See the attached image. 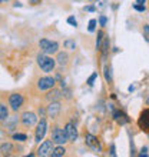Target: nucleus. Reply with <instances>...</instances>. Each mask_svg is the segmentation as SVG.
Masks as SVG:
<instances>
[{"mask_svg":"<svg viewBox=\"0 0 149 157\" xmlns=\"http://www.w3.org/2000/svg\"><path fill=\"white\" fill-rule=\"evenodd\" d=\"M54 60H56V63H58V64L65 66V64H67V62H69V54H67L66 52H59L58 57L54 59Z\"/></svg>","mask_w":149,"mask_h":157,"instance_id":"15","label":"nucleus"},{"mask_svg":"<svg viewBox=\"0 0 149 157\" xmlns=\"http://www.w3.org/2000/svg\"><path fill=\"white\" fill-rule=\"evenodd\" d=\"M4 121V127H6V130L7 132H14L17 128V123H19V119H17V116H12V117H7L6 120H3Z\"/></svg>","mask_w":149,"mask_h":157,"instance_id":"11","label":"nucleus"},{"mask_svg":"<svg viewBox=\"0 0 149 157\" xmlns=\"http://www.w3.org/2000/svg\"><path fill=\"white\" fill-rule=\"evenodd\" d=\"M23 103H25V97L20 93H13L9 97V106H10V109H12L13 112H17L23 106Z\"/></svg>","mask_w":149,"mask_h":157,"instance_id":"4","label":"nucleus"},{"mask_svg":"<svg viewBox=\"0 0 149 157\" xmlns=\"http://www.w3.org/2000/svg\"><path fill=\"white\" fill-rule=\"evenodd\" d=\"M96 77H98V73H93V75H92L91 77L87 78V84H89V86H93V83H95Z\"/></svg>","mask_w":149,"mask_h":157,"instance_id":"26","label":"nucleus"},{"mask_svg":"<svg viewBox=\"0 0 149 157\" xmlns=\"http://www.w3.org/2000/svg\"><path fill=\"white\" fill-rule=\"evenodd\" d=\"M85 140H86V144L89 146V147H92V149H96V147H98V150H100V146H98V137L96 136L87 133L86 136H85Z\"/></svg>","mask_w":149,"mask_h":157,"instance_id":"13","label":"nucleus"},{"mask_svg":"<svg viewBox=\"0 0 149 157\" xmlns=\"http://www.w3.org/2000/svg\"><path fill=\"white\" fill-rule=\"evenodd\" d=\"M106 6V0H96V7H105Z\"/></svg>","mask_w":149,"mask_h":157,"instance_id":"32","label":"nucleus"},{"mask_svg":"<svg viewBox=\"0 0 149 157\" xmlns=\"http://www.w3.org/2000/svg\"><path fill=\"white\" fill-rule=\"evenodd\" d=\"M60 110H62V106H60L59 101H49V106L46 109V114L49 117H52V119H54V117L59 116Z\"/></svg>","mask_w":149,"mask_h":157,"instance_id":"10","label":"nucleus"},{"mask_svg":"<svg viewBox=\"0 0 149 157\" xmlns=\"http://www.w3.org/2000/svg\"><path fill=\"white\" fill-rule=\"evenodd\" d=\"M13 140L26 141V140H27V136H26L25 133H13Z\"/></svg>","mask_w":149,"mask_h":157,"instance_id":"21","label":"nucleus"},{"mask_svg":"<svg viewBox=\"0 0 149 157\" xmlns=\"http://www.w3.org/2000/svg\"><path fill=\"white\" fill-rule=\"evenodd\" d=\"M37 112H39V114H40V117H42V119H43V117H46V110H45V109L39 107V110H37Z\"/></svg>","mask_w":149,"mask_h":157,"instance_id":"34","label":"nucleus"},{"mask_svg":"<svg viewBox=\"0 0 149 157\" xmlns=\"http://www.w3.org/2000/svg\"><path fill=\"white\" fill-rule=\"evenodd\" d=\"M56 84V78L50 77V76H45V77H40L37 80V89L39 90H49L52 87H54Z\"/></svg>","mask_w":149,"mask_h":157,"instance_id":"6","label":"nucleus"},{"mask_svg":"<svg viewBox=\"0 0 149 157\" xmlns=\"http://www.w3.org/2000/svg\"><path fill=\"white\" fill-rule=\"evenodd\" d=\"M50 140L53 141L54 144H62L65 146L67 143V136L65 133V128L59 127V126H54L53 130H52V139Z\"/></svg>","mask_w":149,"mask_h":157,"instance_id":"3","label":"nucleus"},{"mask_svg":"<svg viewBox=\"0 0 149 157\" xmlns=\"http://www.w3.org/2000/svg\"><path fill=\"white\" fill-rule=\"evenodd\" d=\"M65 153H66V149H65V146L58 144L56 147H53V150H52L50 156H52V157H62V156H65Z\"/></svg>","mask_w":149,"mask_h":157,"instance_id":"16","label":"nucleus"},{"mask_svg":"<svg viewBox=\"0 0 149 157\" xmlns=\"http://www.w3.org/2000/svg\"><path fill=\"white\" fill-rule=\"evenodd\" d=\"M54 147V143L52 140H45L39 146V149H37V156L39 157H49L50 153H52V150Z\"/></svg>","mask_w":149,"mask_h":157,"instance_id":"5","label":"nucleus"},{"mask_svg":"<svg viewBox=\"0 0 149 157\" xmlns=\"http://www.w3.org/2000/svg\"><path fill=\"white\" fill-rule=\"evenodd\" d=\"M65 133L67 136V141H76L78 140V128L73 121H67L65 126Z\"/></svg>","mask_w":149,"mask_h":157,"instance_id":"8","label":"nucleus"},{"mask_svg":"<svg viewBox=\"0 0 149 157\" xmlns=\"http://www.w3.org/2000/svg\"><path fill=\"white\" fill-rule=\"evenodd\" d=\"M111 154H112V156H113V157L116 156V151H115V144H112V146H111Z\"/></svg>","mask_w":149,"mask_h":157,"instance_id":"35","label":"nucleus"},{"mask_svg":"<svg viewBox=\"0 0 149 157\" xmlns=\"http://www.w3.org/2000/svg\"><path fill=\"white\" fill-rule=\"evenodd\" d=\"M96 25H98V20L96 19H91V21H89V27H87V30L91 32V33H93L96 30Z\"/></svg>","mask_w":149,"mask_h":157,"instance_id":"25","label":"nucleus"},{"mask_svg":"<svg viewBox=\"0 0 149 157\" xmlns=\"http://www.w3.org/2000/svg\"><path fill=\"white\" fill-rule=\"evenodd\" d=\"M37 64H39V67L45 73H50L56 67V60L52 56H49V54L40 53V54H37Z\"/></svg>","mask_w":149,"mask_h":157,"instance_id":"1","label":"nucleus"},{"mask_svg":"<svg viewBox=\"0 0 149 157\" xmlns=\"http://www.w3.org/2000/svg\"><path fill=\"white\" fill-rule=\"evenodd\" d=\"M148 150H149L148 146L142 147V149H141V153H139V156H141V157H148Z\"/></svg>","mask_w":149,"mask_h":157,"instance_id":"30","label":"nucleus"},{"mask_svg":"<svg viewBox=\"0 0 149 157\" xmlns=\"http://www.w3.org/2000/svg\"><path fill=\"white\" fill-rule=\"evenodd\" d=\"M0 151L3 154H12L14 151V146L12 143H2L0 144Z\"/></svg>","mask_w":149,"mask_h":157,"instance_id":"17","label":"nucleus"},{"mask_svg":"<svg viewBox=\"0 0 149 157\" xmlns=\"http://www.w3.org/2000/svg\"><path fill=\"white\" fill-rule=\"evenodd\" d=\"M20 120L25 127H32V126H34L37 123V116H36V113H33V112H25L22 114Z\"/></svg>","mask_w":149,"mask_h":157,"instance_id":"7","label":"nucleus"},{"mask_svg":"<svg viewBox=\"0 0 149 157\" xmlns=\"http://www.w3.org/2000/svg\"><path fill=\"white\" fill-rule=\"evenodd\" d=\"M67 23H69L70 26H74V27L78 26V21H76V19H74L73 16H69V17H67Z\"/></svg>","mask_w":149,"mask_h":157,"instance_id":"29","label":"nucleus"},{"mask_svg":"<svg viewBox=\"0 0 149 157\" xmlns=\"http://www.w3.org/2000/svg\"><path fill=\"white\" fill-rule=\"evenodd\" d=\"M103 37H105V33L102 32V30H99V32H98V39H96V49H98V50H99L100 46H102Z\"/></svg>","mask_w":149,"mask_h":157,"instance_id":"20","label":"nucleus"},{"mask_svg":"<svg viewBox=\"0 0 149 157\" xmlns=\"http://www.w3.org/2000/svg\"><path fill=\"white\" fill-rule=\"evenodd\" d=\"M6 2H9V0H0V3H6Z\"/></svg>","mask_w":149,"mask_h":157,"instance_id":"38","label":"nucleus"},{"mask_svg":"<svg viewBox=\"0 0 149 157\" xmlns=\"http://www.w3.org/2000/svg\"><path fill=\"white\" fill-rule=\"evenodd\" d=\"M143 33H145V40L148 41L149 40V26L148 25L143 26Z\"/></svg>","mask_w":149,"mask_h":157,"instance_id":"31","label":"nucleus"},{"mask_svg":"<svg viewBox=\"0 0 149 157\" xmlns=\"http://www.w3.org/2000/svg\"><path fill=\"white\" fill-rule=\"evenodd\" d=\"M106 23H108V17L102 14V16L99 17V25L102 26V27H105V26H106Z\"/></svg>","mask_w":149,"mask_h":157,"instance_id":"27","label":"nucleus"},{"mask_svg":"<svg viewBox=\"0 0 149 157\" xmlns=\"http://www.w3.org/2000/svg\"><path fill=\"white\" fill-rule=\"evenodd\" d=\"M103 71H105V78H106V82H108V83H112V73H111V67L105 66Z\"/></svg>","mask_w":149,"mask_h":157,"instance_id":"24","label":"nucleus"},{"mask_svg":"<svg viewBox=\"0 0 149 157\" xmlns=\"http://www.w3.org/2000/svg\"><path fill=\"white\" fill-rule=\"evenodd\" d=\"M116 120H118V123H119V124H125V123H128V121H129L128 116H126V114H123L122 112L119 113V116L116 117Z\"/></svg>","mask_w":149,"mask_h":157,"instance_id":"23","label":"nucleus"},{"mask_svg":"<svg viewBox=\"0 0 149 157\" xmlns=\"http://www.w3.org/2000/svg\"><path fill=\"white\" fill-rule=\"evenodd\" d=\"M14 7H22V3H19V2H16V3H14Z\"/></svg>","mask_w":149,"mask_h":157,"instance_id":"37","label":"nucleus"},{"mask_svg":"<svg viewBox=\"0 0 149 157\" xmlns=\"http://www.w3.org/2000/svg\"><path fill=\"white\" fill-rule=\"evenodd\" d=\"M148 109H145V112L142 113L141 116V120H139V124H141V127H143V130H148Z\"/></svg>","mask_w":149,"mask_h":157,"instance_id":"18","label":"nucleus"},{"mask_svg":"<svg viewBox=\"0 0 149 157\" xmlns=\"http://www.w3.org/2000/svg\"><path fill=\"white\" fill-rule=\"evenodd\" d=\"M83 10H85V12H95L96 7H95V6H92V4H89V6H85V7H83Z\"/></svg>","mask_w":149,"mask_h":157,"instance_id":"33","label":"nucleus"},{"mask_svg":"<svg viewBox=\"0 0 149 157\" xmlns=\"http://www.w3.org/2000/svg\"><path fill=\"white\" fill-rule=\"evenodd\" d=\"M9 117V109L6 107V104L0 103V121H3Z\"/></svg>","mask_w":149,"mask_h":157,"instance_id":"19","label":"nucleus"},{"mask_svg":"<svg viewBox=\"0 0 149 157\" xmlns=\"http://www.w3.org/2000/svg\"><path fill=\"white\" fill-rule=\"evenodd\" d=\"M30 3L32 4H39V3H42V0H30Z\"/></svg>","mask_w":149,"mask_h":157,"instance_id":"36","label":"nucleus"},{"mask_svg":"<svg viewBox=\"0 0 149 157\" xmlns=\"http://www.w3.org/2000/svg\"><path fill=\"white\" fill-rule=\"evenodd\" d=\"M62 96H63L62 91L59 90V89H54V87H52V89H49L47 94H46V100H47V101H59Z\"/></svg>","mask_w":149,"mask_h":157,"instance_id":"12","label":"nucleus"},{"mask_svg":"<svg viewBox=\"0 0 149 157\" xmlns=\"http://www.w3.org/2000/svg\"><path fill=\"white\" fill-rule=\"evenodd\" d=\"M63 46H65V49L74 50V49H76V41H74V40H65Z\"/></svg>","mask_w":149,"mask_h":157,"instance_id":"22","label":"nucleus"},{"mask_svg":"<svg viewBox=\"0 0 149 157\" xmlns=\"http://www.w3.org/2000/svg\"><path fill=\"white\" fill-rule=\"evenodd\" d=\"M109 47H111V41H109V37H106L105 36L103 37V41H102V46H100V52H102V57H103V60L106 57H108L109 54Z\"/></svg>","mask_w":149,"mask_h":157,"instance_id":"14","label":"nucleus"},{"mask_svg":"<svg viewBox=\"0 0 149 157\" xmlns=\"http://www.w3.org/2000/svg\"><path fill=\"white\" fill-rule=\"evenodd\" d=\"M133 9H135V10H138V12H145V10H146L145 4H133Z\"/></svg>","mask_w":149,"mask_h":157,"instance_id":"28","label":"nucleus"},{"mask_svg":"<svg viewBox=\"0 0 149 157\" xmlns=\"http://www.w3.org/2000/svg\"><path fill=\"white\" fill-rule=\"evenodd\" d=\"M39 47L45 54H54L59 52V43L49 39H42L39 41Z\"/></svg>","mask_w":149,"mask_h":157,"instance_id":"2","label":"nucleus"},{"mask_svg":"<svg viewBox=\"0 0 149 157\" xmlns=\"http://www.w3.org/2000/svg\"><path fill=\"white\" fill-rule=\"evenodd\" d=\"M46 132H47V121H46V119L43 117V119L37 123V127H36V141L37 143H40V140H43Z\"/></svg>","mask_w":149,"mask_h":157,"instance_id":"9","label":"nucleus"}]
</instances>
